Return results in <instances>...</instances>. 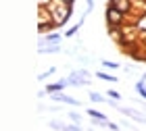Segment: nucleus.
Segmentation results:
<instances>
[{
    "label": "nucleus",
    "instance_id": "39448f33",
    "mask_svg": "<svg viewBox=\"0 0 146 131\" xmlns=\"http://www.w3.org/2000/svg\"><path fill=\"white\" fill-rule=\"evenodd\" d=\"M90 100H92V102H102L104 98L98 94V92H90Z\"/></svg>",
    "mask_w": 146,
    "mask_h": 131
},
{
    "label": "nucleus",
    "instance_id": "20e7f679",
    "mask_svg": "<svg viewBox=\"0 0 146 131\" xmlns=\"http://www.w3.org/2000/svg\"><path fill=\"white\" fill-rule=\"evenodd\" d=\"M115 9H117V11L123 15V13H127V9H129V2H127V0H115Z\"/></svg>",
    "mask_w": 146,
    "mask_h": 131
},
{
    "label": "nucleus",
    "instance_id": "6e6552de",
    "mask_svg": "<svg viewBox=\"0 0 146 131\" xmlns=\"http://www.w3.org/2000/svg\"><path fill=\"white\" fill-rule=\"evenodd\" d=\"M98 77H100V79H104V81H115V77H111V75H107V73H98Z\"/></svg>",
    "mask_w": 146,
    "mask_h": 131
},
{
    "label": "nucleus",
    "instance_id": "7ed1b4c3",
    "mask_svg": "<svg viewBox=\"0 0 146 131\" xmlns=\"http://www.w3.org/2000/svg\"><path fill=\"white\" fill-rule=\"evenodd\" d=\"M52 100H56V102H65V104H71V106H79V100H75V98H69V96H65V94H56Z\"/></svg>",
    "mask_w": 146,
    "mask_h": 131
},
{
    "label": "nucleus",
    "instance_id": "f03ea898",
    "mask_svg": "<svg viewBox=\"0 0 146 131\" xmlns=\"http://www.w3.org/2000/svg\"><path fill=\"white\" fill-rule=\"evenodd\" d=\"M121 113L125 115V117H131V119H136L138 123H146V117H142V115H138L136 110H131V108H125V106H117Z\"/></svg>",
    "mask_w": 146,
    "mask_h": 131
},
{
    "label": "nucleus",
    "instance_id": "1a4fd4ad",
    "mask_svg": "<svg viewBox=\"0 0 146 131\" xmlns=\"http://www.w3.org/2000/svg\"><path fill=\"white\" fill-rule=\"evenodd\" d=\"M102 65H104L107 69H117V67H119L117 63H111V61H102Z\"/></svg>",
    "mask_w": 146,
    "mask_h": 131
},
{
    "label": "nucleus",
    "instance_id": "ddd939ff",
    "mask_svg": "<svg viewBox=\"0 0 146 131\" xmlns=\"http://www.w3.org/2000/svg\"><path fill=\"white\" fill-rule=\"evenodd\" d=\"M109 96H111V98H115V100H117V98H121V96H119L115 90H111V92H109Z\"/></svg>",
    "mask_w": 146,
    "mask_h": 131
},
{
    "label": "nucleus",
    "instance_id": "0eeeda50",
    "mask_svg": "<svg viewBox=\"0 0 146 131\" xmlns=\"http://www.w3.org/2000/svg\"><path fill=\"white\" fill-rule=\"evenodd\" d=\"M63 131H82V127L73 123V125H63Z\"/></svg>",
    "mask_w": 146,
    "mask_h": 131
},
{
    "label": "nucleus",
    "instance_id": "f8f14e48",
    "mask_svg": "<svg viewBox=\"0 0 146 131\" xmlns=\"http://www.w3.org/2000/svg\"><path fill=\"white\" fill-rule=\"evenodd\" d=\"M40 52H42V54L44 52H58V48H40Z\"/></svg>",
    "mask_w": 146,
    "mask_h": 131
},
{
    "label": "nucleus",
    "instance_id": "423d86ee",
    "mask_svg": "<svg viewBox=\"0 0 146 131\" xmlns=\"http://www.w3.org/2000/svg\"><path fill=\"white\" fill-rule=\"evenodd\" d=\"M65 86H67V81H61V83H56V86H48V92H58V90H61V88H65Z\"/></svg>",
    "mask_w": 146,
    "mask_h": 131
},
{
    "label": "nucleus",
    "instance_id": "9b49d317",
    "mask_svg": "<svg viewBox=\"0 0 146 131\" xmlns=\"http://www.w3.org/2000/svg\"><path fill=\"white\" fill-rule=\"evenodd\" d=\"M42 42H58V36L52 34V36H48V38H46V40H42Z\"/></svg>",
    "mask_w": 146,
    "mask_h": 131
},
{
    "label": "nucleus",
    "instance_id": "f257e3e1",
    "mask_svg": "<svg viewBox=\"0 0 146 131\" xmlns=\"http://www.w3.org/2000/svg\"><path fill=\"white\" fill-rule=\"evenodd\" d=\"M121 17H123V15L115 9V6H113V9H109V13H107V19H109L111 25H119V23H121Z\"/></svg>",
    "mask_w": 146,
    "mask_h": 131
},
{
    "label": "nucleus",
    "instance_id": "9d476101",
    "mask_svg": "<svg viewBox=\"0 0 146 131\" xmlns=\"http://www.w3.org/2000/svg\"><path fill=\"white\" fill-rule=\"evenodd\" d=\"M69 117H71V121L75 123V125H79V123H82V119H79V115H75V113H69Z\"/></svg>",
    "mask_w": 146,
    "mask_h": 131
},
{
    "label": "nucleus",
    "instance_id": "4468645a",
    "mask_svg": "<svg viewBox=\"0 0 146 131\" xmlns=\"http://www.w3.org/2000/svg\"><path fill=\"white\" fill-rule=\"evenodd\" d=\"M63 2H71V0H63Z\"/></svg>",
    "mask_w": 146,
    "mask_h": 131
}]
</instances>
